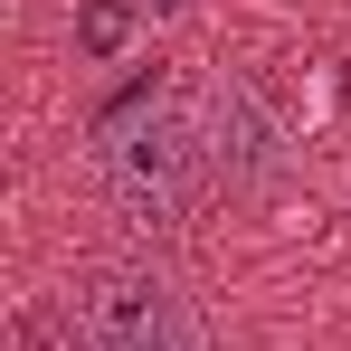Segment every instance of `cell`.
Instances as JSON below:
<instances>
[{
    "instance_id": "cell-5",
    "label": "cell",
    "mask_w": 351,
    "mask_h": 351,
    "mask_svg": "<svg viewBox=\"0 0 351 351\" xmlns=\"http://www.w3.org/2000/svg\"><path fill=\"white\" fill-rule=\"evenodd\" d=\"M58 323H66L58 304H29V313H19V351H66V342H58ZM76 351H95V342H76Z\"/></svg>"
},
{
    "instance_id": "cell-2",
    "label": "cell",
    "mask_w": 351,
    "mask_h": 351,
    "mask_svg": "<svg viewBox=\"0 0 351 351\" xmlns=\"http://www.w3.org/2000/svg\"><path fill=\"white\" fill-rule=\"evenodd\" d=\"M66 313L95 351H199V323H190L180 285L152 276V266H86Z\"/></svg>"
},
{
    "instance_id": "cell-4",
    "label": "cell",
    "mask_w": 351,
    "mask_h": 351,
    "mask_svg": "<svg viewBox=\"0 0 351 351\" xmlns=\"http://www.w3.org/2000/svg\"><path fill=\"white\" fill-rule=\"evenodd\" d=\"M123 38H133V10H123V0H95V10L76 19V48H86V58H114Z\"/></svg>"
},
{
    "instance_id": "cell-1",
    "label": "cell",
    "mask_w": 351,
    "mask_h": 351,
    "mask_svg": "<svg viewBox=\"0 0 351 351\" xmlns=\"http://www.w3.org/2000/svg\"><path fill=\"white\" fill-rule=\"evenodd\" d=\"M199 171H209V143H199V123L180 114H123L114 143H105V190H114V209L133 228H180L190 219V199H199Z\"/></svg>"
},
{
    "instance_id": "cell-3",
    "label": "cell",
    "mask_w": 351,
    "mask_h": 351,
    "mask_svg": "<svg viewBox=\"0 0 351 351\" xmlns=\"http://www.w3.org/2000/svg\"><path fill=\"white\" fill-rule=\"evenodd\" d=\"M199 143H209V171L228 190H276L294 171V133L276 123V105L247 86V76H219L209 105H199Z\"/></svg>"
},
{
    "instance_id": "cell-6",
    "label": "cell",
    "mask_w": 351,
    "mask_h": 351,
    "mask_svg": "<svg viewBox=\"0 0 351 351\" xmlns=\"http://www.w3.org/2000/svg\"><path fill=\"white\" fill-rule=\"evenodd\" d=\"M152 10H180V0H152Z\"/></svg>"
}]
</instances>
